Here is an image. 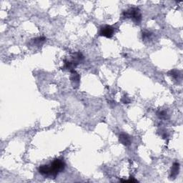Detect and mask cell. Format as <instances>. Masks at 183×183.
<instances>
[{
    "mask_svg": "<svg viewBox=\"0 0 183 183\" xmlns=\"http://www.w3.org/2000/svg\"><path fill=\"white\" fill-rule=\"evenodd\" d=\"M119 141L124 146H130L132 143L131 137L125 133H122L119 137Z\"/></svg>",
    "mask_w": 183,
    "mask_h": 183,
    "instance_id": "cell-5",
    "label": "cell"
},
{
    "mask_svg": "<svg viewBox=\"0 0 183 183\" xmlns=\"http://www.w3.org/2000/svg\"><path fill=\"white\" fill-rule=\"evenodd\" d=\"M180 164L177 162L173 163L172 166L171 168V172H170V178L174 179L179 174V172H180Z\"/></svg>",
    "mask_w": 183,
    "mask_h": 183,
    "instance_id": "cell-6",
    "label": "cell"
},
{
    "mask_svg": "<svg viewBox=\"0 0 183 183\" xmlns=\"http://www.w3.org/2000/svg\"><path fill=\"white\" fill-rule=\"evenodd\" d=\"M121 181H122V182H137V180H134V179H133V178H130V180H121Z\"/></svg>",
    "mask_w": 183,
    "mask_h": 183,
    "instance_id": "cell-12",
    "label": "cell"
},
{
    "mask_svg": "<svg viewBox=\"0 0 183 183\" xmlns=\"http://www.w3.org/2000/svg\"><path fill=\"white\" fill-rule=\"evenodd\" d=\"M71 72V77H70V79H71V82L72 84L73 87L74 88H77L79 85V81H80V77L78 73L76 71L73 70V71H70Z\"/></svg>",
    "mask_w": 183,
    "mask_h": 183,
    "instance_id": "cell-4",
    "label": "cell"
},
{
    "mask_svg": "<svg viewBox=\"0 0 183 183\" xmlns=\"http://www.w3.org/2000/svg\"><path fill=\"white\" fill-rule=\"evenodd\" d=\"M65 162L61 159H56L49 165L43 164L39 167V172L46 177H55L59 173L64 171L65 168Z\"/></svg>",
    "mask_w": 183,
    "mask_h": 183,
    "instance_id": "cell-1",
    "label": "cell"
},
{
    "mask_svg": "<svg viewBox=\"0 0 183 183\" xmlns=\"http://www.w3.org/2000/svg\"><path fill=\"white\" fill-rule=\"evenodd\" d=\"M169 74H170V75H171L174 79H178L179 76H180V74H179V71H177V70H175V69L170 71Z\"/></svg>",
    "mask_w": 183,
    "mask_h": 183,
    "instance_id": "cell-9",
    "label": "cell"
},
{
    "mask_svg": "<svg viewBox=\"0 0 183 183\" xmlns=\"http://www.w3.org/2000/svg\"><path fill=\"white\" fill-rule=\"evenodd\" d=\"M114 34V28L110 25L103 26L100 28V35L102 37H107V38H111Z\"/></svg>",
    "mask_w": 183,
    "mask_h": 183,
    "instance_id": "cell-3",
    "label": "cell"
},
{
    "mask_svg": "<svg viewBox=\"0 0 183 183\" xmlns=\"http://www.w3.org/2000/svg\"><path fill=\"white\" fill-rule=\"evenodd\" d=\"M156 114L160 119H166L167 117V113L165 110H159L156 113Z\"/></svg>",
    "mask_w": 183,
    "mask_h": 183,
    "instance_id": "cell-8",
    "label": "cell"
},
{
    "mask_svg": "<svg viewBox=\"0 0 183 183\" xmlns=\"http://www.w3.org/2000/svg\"><path fill=\"white\" fill-rule=\"evenodd\" d=\"M121 101H122V102L123 103V104H129V103L130 102V98H129V97L126 95H124V97H122Z\"/></svg>",
    "mask_w": 183,
    "mask_h": 183,
    "instance_id": "cell-10",
    "label": "cell"
},
{
    "mask_svg": "<svg viewBox=\"0 0 183 183\" xmlns=\"http://www.w3.org/2000/svg\"><path fill=\"white\" fill-rule=\"evenodd\" d=\"M46 41V38L44 37H37V38L34 39H33V42H34V44L37 46L41 45V44L44 42Z\"/></svg>",
    "mask_w": 183,
    "mask_h": 183,
    "instance_id": "cell-7",
    "label": "cell"
},
{
    "mask_svg": "<svg viewBox=\"0 0 183 183\" xmlns=\"http://www.w3.org/2000/svg\"><path fill=\"white\" fill-rule=\"evenodd\" d=\"M152 36L151 33L150 31H144L142 33V39H149Z\"/></svg>",
    "mask_w": 183,
    "mask_h": 183,
    "instance_id": "cell-11",
    "label": "cell"
},
{
    "mask_svg": "<svg viewBox=\"0 0 183 183\" xmlns=\"http://www.w3.org/2000/svg\"><path fill=\"white\" fill-rule=\"evenodd\" d=\"M122 14L124 18H131L137 24H139L142 20L141 11L137 7H132L127 11H123Z\"/></svg>",
    "mask_w": 183,
    "mask_h": 183,
    "instance_id": "cell-2",
    "label": "cell"
}]
</instances>
